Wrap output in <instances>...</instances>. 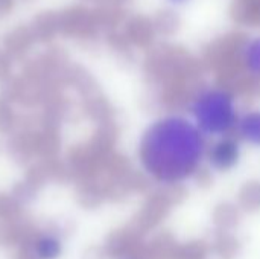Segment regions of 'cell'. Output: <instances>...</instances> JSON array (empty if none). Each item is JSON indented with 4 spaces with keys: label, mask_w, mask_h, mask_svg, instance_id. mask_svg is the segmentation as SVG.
Instances as JSON below:
<instances>
[{
    "label": "cell",
    "mask_w": 260,
    "mask_h": 259,
    "mask_svg": "<svg viewBox=\"0 0 260 259\" xmlns=\"http://www.w3.org/2000/svg\"><path fill=\"white\" fill-rule=\"evenodd\" d=\"M207 142L186 111L166 110L142 128L136 156L149 179L163 186H178L193 179L206 165Z\"/></svg>",
    "instance_id": "obj_1"
},
{
    "label": "cell",
    "mask_w": 260,
    "mask_h": 259,
    "mask_svg": "<svg viewBox=\"0 0 260 259\" xmlns=\"http://www.w3.org/2000/svg\"><path fill=\"white\" fill-rule=\"evenodd\" d=\"M187 116L207 139L233 134L239 114L238 93L222 82H203L187 98Z\"/></svg>",
    "instance_id": "obj_2"
},
{
    "label": "cell",
    "mask_w": 260,
    "mask_h": 259,
    "mask_svg": "<svg viewBox=\"0 0 260 259\" xmlns=\"http://www.w3.org/2000/svg\"><path fill=\"white\" fill-rule=\"evenodd\" d=\"M244 156V143L233 133L209 139L206 148V165L219 174L236 169Z\"/></svg>",
    "instance_id": "obj_3"
},
{
    "label": "cell",
    "mask_w": 260,
    "mask_h": 259,
    "mask_svg": "<svg viewBox=\"0 0 260 259\" xmlns=\"http://www.w3.org/2000/svg\"><path fill=\"white\" fill-rule=\"evenodd\" d=\"M236 56L242 72L260 81V31L245 35L236 49Z\"/></svg>",
    "instance_id": "obj_4"
},
{
    "label": "cell",
    "mask_w": 260,
    "mask_h": 259,
    "mask_svg": "<svg viewBox=\"0 0 260 259\" xmlns=\"http://www.w3.org/2000/svg\"><path fill=\"white\" fill-rule=\"evenodd\" d=\"M235 134L244 145L260 150V107H250L241 111Z\"/></svg>",
    "instance_id": "obj_5"
},
{
    "label": "cell",
    "mask_w": 260,
    "mask_h": 259,
    "mask_svg": "<svg viewBox=\"0 0 260 259\" xmlns=\"http://www.w3.org/2000/svg\"><path fill=\"white\" fill-rule=\"evenodd\" d=\"M35 252H37L38 258L55 259L61 253V244L55 237L43 235L38 238V241L35 244Z\"/></svg>",
    "instance_id": "obj_6"
},
{
    "label": "cell",
    "mask_w": 260,
    "mask_h": 259,
    "mask_svg": "<svg viewBox=\"0 0 260 259\" xmlns=\"http://www.w3.org/2000/svg\"><path fill=\"white\" fill-rule=\"evenodd\" d=\"M163 2L171 8H183V6H187L192 0H163Z\"/></svg>",
    "instance_id": "obj_7"
}]
</instances>
